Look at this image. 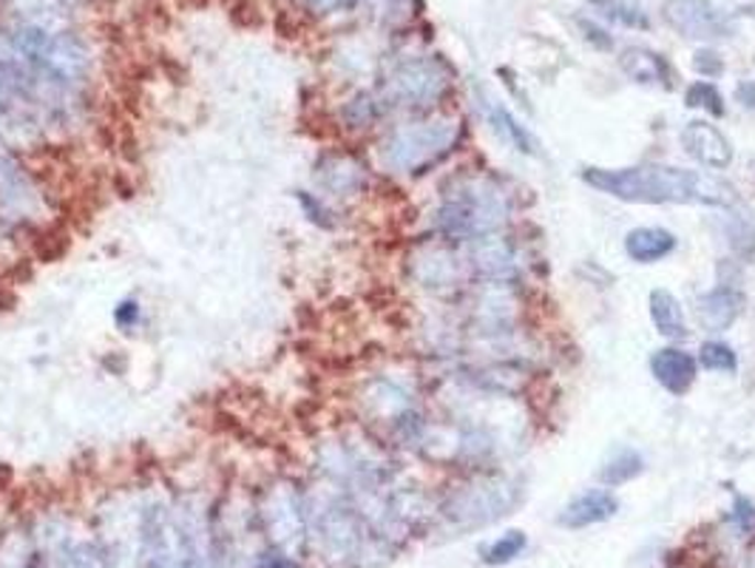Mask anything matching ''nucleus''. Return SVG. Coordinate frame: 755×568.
<instances>
[{
	"label": "nucleus",
	"mask_w": 755,
	"mask_h": 568,
	"mask_svg": "<svg viewBox=\"0 0 755 568\" xmlns=\"http://www.w3.org/2000/svg\"><path fill=\"white\" fill-rule=\"evenodd\" d=\"M696 370H699V364H696L693 356L685 350H676V347L659 350L654 359H650V372H654V379L674 395L688 393L696 381Z\"/></svg>",
	"instance_id": "obj_9"
},
{
	"label": "nucleus",
	"mask_w": 755,
	"mask_h": 568,
	"mask_svg": "<svg viewBox=\"0 0 755 568\" xmlns=\"http://www.w3.org/2000/svg\"><path fill=\"white\" fill-rule=\"evenodd\" d=\"M580 26H582V32H586V37L593 43V46H600V48H611V46H614V43H611V37H608V34L602 32V29L591 26V23H588V21H580Z\"/></svg>",
	"instance_id": "obj_22"
},
{
	"label": "nucleus",
	"mask_w": 755,
	"mask_h": 568,
	"mask_svg": "<svg viewBox=\"0 0 755 568\" xmlns=\"http://www.w3.org/2000/svg\"><path fill=\"white\" fill-rule=\"evenodd\" d=\"M642 469H645L642 455L631 447H622L605 460V467L600 469V481L605 483V487H622V483L634 481Z\"/></svg>",
	"instance_id": "obj_14"
},
{
	"label": "nucleus",
	"mask_w": 755,
	"mask_h": 568,
	"mask_svg": "<svg viewBox=\"0 0 755 568\" xmlns=\"http://www.w3.org/2000/svg\"><path fill=\"white\" fill-rule=\"evenodd\" d=\"M68 568H102V560L95 555V551L80 548L77 555H72V560H68Z\"/></svg>",
	"instance_id": "obj_20"
},
{
	"label": "nucleus",
	"mask_w": 755,
	"mask_h": 568,
	"mask_svg": "<svg viewBox=\"0 0 755 568\" xmlns=\"http://www.w3.org/2000/svg\"><path fill=\"white\" fill-rule=\"evenodd\" d=\"M681 142H685L688 154L699 160L701 165H708V168L724 171L733 163V142L710 122H688L685 131H681Z\"/></svg>",
	"instance_id": "obj_5"
},
{
	"label": "nucleus",
	"mask_w": 755,
	"mask_h": 568,
	"mask_svg": "<svg viewBox=\"0 0 755 568\" xmlns=\"http://www.w3.org/2000/svg\"><path fill=\"white\" fill-rule=\"evenodd\" d=\"M661 18L688 41H715L730 34L727 18L710 0H665Z\"/></svg>",
	"instance_id": "obj_4"
},
{
	"label": "nucleus",
	"mask_w": 755,
	"mask_h": 568,
	"mask_svg": "<svg viewBox=\"0 0 755 568\" xmlns=\"http://www.w3.org/2000/svg\"><path fill=\"white\" fill-rule=\"evenodd\" d=\"M676 251V237L665 228H634L625 237V253L639 264H654Z\"/></svg>",
	"instance_id": "obj_11"
},
{
	"label": "nucleus",
	"mask_w": 755,
	"mask_h": 568,
	"mask_svg": "<svg viewBox=\"0 0 755 568\" xmlns=\"http://www.w3.org/2000/svg\"><path fill=\"white\" fill-rule=\"evenodd\" d=\"M489 122H492V129L497 131V134L503 136L508 145H514L519 154H532V156L539 154V145H537V140L532 136V131H528L526 125H519V122L514 120V117L508 114L503 106H494L492 114H489Z\"/></svg>",
	"instance_id": "obj_13"
},
{
	"label": "nucleus",
	"mask_w": 755,
	"mask_h": 568,
	"mask_svg": "<svg viewBox=\"0 0 755 568\" xmlns=\"http://www.w3.org/2000/svg\"><path fill=\"white\" fill-rule=\"evenodd\" d=\"M699 361L708 367V370H715V372H733L735 367H738V359H735L733 347L722 345V341H708V345H701Z\"/></svg>",
	"instance_id": "obj_18"
},
{
	"label": "nucleus",
	"mask_w": 755,
	"mask_h": 568,
	"mask_svg": "<svg viewBox=\"0 0 755 568\" xmlns=\"http://www.w3.org/2000/svg\"><path fill=\"white\" fill-rule=\"evenodd\" d=\"M616 512H620V501L608 489H588L562 509L560 523L566 528H586L593 523L611 521Z\"/></svg>",
	"instance_id": "obj_7"
},
{
	"label": "nucleus",
	"mask_w": 755,
	"mask_h": 568,
	"mask_svg": "<svg viewBox=\"0 0 755 568\" xmlns=\"http://www.w3.org/2000/svg\"><path fill=\"white\" fill-rule=\"evenodd\" d=\"M364 0H316V7L324 9V12H332V9H352Z\"/></svg>",
	"instance_id": "obj_23"
},
{
	"label": "nucleus",
	"mask_w": 755,
	"mask_h": 568,
	"mask_svg": "<svg viewBox=\"0 0 755 568\" xmlns=\"http://www.w3.org/2000/svg\"><path fill=\"white\" fill-rule=\"evenodd\" d=\"M395 83H398L401 95L412 102L438 100L446 91V86H449V80H446V75L440 72L438 63L429 61H418L404 66L398 72V77H395Z\"/></svg>",
	"instance_id": "obj_8"
},
{
	"label": "nucleus",
	"mask_w": 755,
	"mask_h": 568,
	"mask_svg": "<svg viewBox=\"0 0 755 568\" xmlns=\"http://www.w3.org/2000/svg\"><path fill=\"white\" fill-rule=\"evenodd\" d=\"M458 140V125L452 122H431V125H412L398 131L386 145V160L398 168H418L438 154L452 149Z\"/></svg>",
	"instance_id": "obj_3"
},
{
	"label": "nucleus",
	"mask_w": 755,
	"mask_h": 568,
	"mask_svg": "<svg viewBox=\"0 0 755 568\" xmlns=\"http://www.w3.org/2000/svg\"><path fill=\"white\" fill-rule=\"evenodd\" d=\"M582 183L622 203L639 205H704L730 208L735 188L722 176L674 165H634V168H586Z\"/></svg>",
	"instance_id": "obj_1"
},
{
	"label": "nucleus",
	"mask_w": 755,
	"mask_h": 568,
	"mask_svg": "<svg viewBox=\"0 0 755 568\" xmlns=\"http://www.w3.org/2000/svg\"><path fill=\"white\" fill-rule=\"evenodd\" d=\"M650 318H654L656 330L665 336V339H685L688 336V330H685V313H681V305L679 298L674 296L670 291H665V287H656L654 293H650Z\"/></svg>",
	"instance_id": "obj_12"
},
{
	"label": "nucleus",
	"mask_w": 755,
	"mask_h": 568,
	"mask_svg": "<svg viewBox=\"0 0 755 568\" xmlns=\"http://www.w3.org/2000/svg\"><path fill=\"white\" fill-rule=\"evenodd\" d=\"M526 535L523 532H506L503 537H497V540L492 543V546L485 548V562L489 566H503V562H512L514 557H519V551L526 548Z\"/></svg>",
	"instance_id": "obj_16"
},
{
	"label": "nucleus",
	"mask_w": 755,
	"mask_h": 568,
	"mask_svg": "<svg viewBox=\"0 0 755 568\" xmlns=\"http://www.w3.org/2000/svg\"><path fill=\"white\" fill-rule=\"evenodd\" d=\"M685 102H688V109H704L713 117H724V97L719 95V88L704 80L693 83L685 91Z\"/></svg>",
	"instance_id": "obj_15"
},
{
	"label": "nucleus",
	"mask_w": 755,
	"mask_h": 568,
	"mask_svg": "<svg viewBox=\"0 0 755 568\" xmlns=\"http://www.w3.org/2000/svg\"><path fill=\"white\" fill-rule=\"evenodd\" d=\"M693 68L704 77H719L724 72V63L722 57L715 55V52H710V48H699L693 57Z\"/></svg>",
	"instance_id": "obj_19"
},
{
	"label": "nucleus",
	"mask_w": 755,
	"mask_h": 568,
	"mask_svg": "<svg viewBox=\"0 0 755 568\" xmlns=\"http://www.w3.org/2000/svg\"><path fill=\"white\" fill-rule=\"evenodd\" d=\"M620 66L627 77L642 86H668L670 88V66L668 61L645 46H627L620 52Z\"/></svg>",
	"instance_id": "obj_10"
},
{
	"label": "nucleus",
	"mask_w": 755,
	"mask_h": 568,
	"mask_svg": "<svg viewBox=\"0 0 755 568\" xmlns=\"http://www.w3.org/2000/svg\"><path fill=\"white\" fill-rule=\"evenodd\" d=\"M503 205L489 188H469L458 199L446 203L438 214V222L449 237H483L503 225Z\"/></svg>",
	"instance_id": "obj_2"
},
{
	"label": "nucleus",
	"mask_w": 755,
	"mask_h": 568,
	"mask_svg": "<svg viewBox=\"0 0 755 568\" xmlns=\"http://www.w3.org/2000/svg\"><path fill=\"white\" fill-rule=\"evenodd\" d=\"M593 9L608 18V21L622 23V26H636V29H647V18L639 12V9L627 7V3H620V0H591Z\"/></svg>",
	"instance_id": "obj_17"
},
{
	"label": "nucleus",
	"mask_w": 755,
	"mask_h": 568,
	"mask_svg": "<svg viewBox=\"0 0 755 568\" xmlns=\"http://www.w3.org/2000/svg\"><path fill=\"white\" fill-rule=\"evenodd\" d=\"M744 298L735 287H713L696 302V316L701 327L710 332H724L735 325V318L742 316Z\"/></svg>",
	"instance_id": "obj_6"
},
{
	"label": "nucleus",
	"mask_w": 755,
	"mask_h": 568,
	"mask_svg": "<svg viewBox=\"0 0 755 568\" xmlns=\"http://www.w3.org/2000/svg\"><path fill=\"white\" fill-rule=\"evenodd\" d=\"M735 100L742 102L744 109L755 111V80H742L735 86Z\"/></svg>",
	"instance_id": "obj_21"
}]
</instances>
